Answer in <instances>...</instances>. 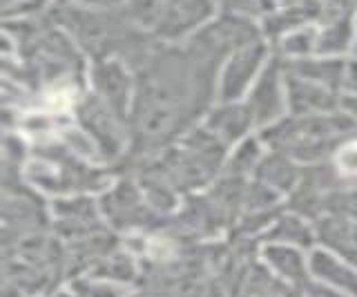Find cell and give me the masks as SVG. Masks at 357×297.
I'll list each match as a JSON object with an SVG mask.
<instances>
[{"instance_id":"cell-2","label":"cell","mask_w":357,"mask_h":297,"mask_svg":"<svg viewBox=\"0 0 357 297\" xmlns=\"http://www.w3.org/2000/svg\"><path fill=\"white\" fill-rule=\"evenodd\" d=\"M264 259L268 261V266L273 271H277L279 277H284L288 282H304L310 275L308 257H304L295 248H288V246L268 248L264 250Z\"/></svg>"},{"instance_id":"cell-1","label":"cell","mask_w":357,"mask_h":297,"mask_svg":"<svg viewBox=\"0 0 357 297\" xmlns=\"http://www.w3.org/2000/svg\"><path fill=\"white\" fill-rule=\"evenodd\" d=\"M310 277H315L319 286L331 291L357 297V268L346 257L333 255L331 250L315 248L308 257Z\"/></svg>"}]
</instances>
